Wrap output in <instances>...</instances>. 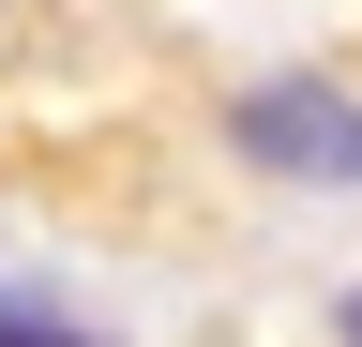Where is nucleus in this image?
Listing matches in <instances>:
<instances>
[{
    "mask_svg": "<svg viewBox=\"0 0 362 347\" xmlns=\"http://www.w3.org/2000/svg\"><path fill=\"white\" fill-rule=\"evenodd\" d=\"M242 151L257 166H302V182H362V106H332V91H257L242 106Z\"/></svg>",
    "mask_w": 362,
    "mask_h": 347,
    "instance_id": "obj_1",
    "label": "nucleus"
},
{
    "mask_svg": "<svg viewBox=\"0 0 362 347\" xmlns=\"http://www.w3.org/2000/svg\"><path fill=\"white\" fill-rule=\"evenodd\" d=\"M0 347H106V332H76L61 302H0Z\"/></svg>",
    "mask_w": 362,
    "mask_h": 347,
    "instance_id": "obj_2",
    "label": "nucleus"
},
{
    "mask_svg": "<svg viewBox=\"0 0 362 347\" xmlns=\"http://www.w3.org/2000/svg\"><path fill=\"white\" fill-rule=\"evenodd\" d=\"M347 347H362V302H347Z\"/></svg>",
    "mask_w": 362,
    "mask_h": 347,
    "instance_id": "obj_3",
    "label": "nucleus"
}]
</instances>
